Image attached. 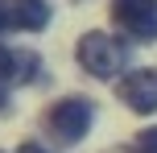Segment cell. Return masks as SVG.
<instances>
[{
  "mask_svg": "<svg viewBox=\"0 0 157 153\" xmlns=\"http://www.w3.org/2000/svg\"><path fill=\"white\" fill-rule=\"evenodd\" d=\"M4 25H8V8L0 4V29H4Z\"/></svg>",
  "mask_w": 157,
  "mask_h": 153,
  "instance_id": "8",
  "label": "cell"
},
{
  "mask_svg": "<svg viewBox=\"0 0 157 153\" xmlns=\"http://www.w3.org/2000/svg\"><path fill=\"white\" fill-rule=\"evenodd\" d=\"M136 153H157V128H145L136 137Z\"/></svg>",
  "mask_w": 157,
  "mask_h": 153,
  "instance_id": "7",
  "label": "cell"
},
{
  "mask_svg": "<svg viewBox=\"0 0 157 153\" xmlns=\"http://www.w3.org/2000/svg\"><path fill=\"white\" fill-rule=\"evenodd\" d=\"M50 128H54L62 141L87 137V128H91V104H87V99H62V104H54Z\"/></svg>",
  "mask_w": 157,
  "mask_h": 153,
  "instance_id": "2",
  "label": "cell"
},
{
  "mask_svg": "<svg viewBox=\"0 0 157 153\" xmlns=\"http://www.w3.org/2000/svg\"><path fill=\"white\" fill-rule=\"evenodd\" d=\"M120 99L132 112H157V71H132L120 83Z\"/></svg>",
  "mask_w": 157,
  "mask_h": 153,
  "instance_id": "4",
  "label": "cell"
},
{
  "mask_svg": "<svg viewBox=\"0 0 157 153\" xmlns=\"http://www.w3.org/2000/svg\"><path fill=\"white\" fill-rule=\"evenodd\" d=\"M78 62L95 75V79H112L128 66V46L112 33H87L78 41Z\"/></svg>",
  "mask_w": 157,
  "mask_h": 153,
  "instance_id": "1",
  "label": "cell"
},
{
  "mask_svg": "<svg viewBox=\"0 0 157 153\" xmlns=\"http://www.w3.org/2000/svg\"><path fill=\"white\" fill-rule=\"evenodd\" d=\"M4 87H8V83H4V79H0V104H4Z\"/></svg>",
  "mask_w": 157,
  "mask_h": 153,
  "instance_id": "10",
  "label": "cell"
},
{
  "mask_svg": "<svg viewBox=\"0 0 157 153\" xmlns=\"http://www.w3.org/2000/svg\"><path fill=\"white\" fill-rule=\"evenodd\" d=\"M21 153H46V149H37V145H21Z\"/></svg>",
  "mask_w": 157,
  "mask_h": 153,
  "instance_id": "9",
  "label": "cell"
},
{
  "mask_svg": "<svg viewBox=\"0 0 157 153\" xmlns=\"http://www.w3.org/2000/svg\"><path fill=\"white\" fill-rule=\"evenodd\" d=\"M33 75H37V58L29 54V50H4L0 46V79L4 83H29Z\"/></svg>",
  "mask_w": 157,
  "mask_h": 153,
  "instance_id": "6",
  "label": "cell"
},
{
  "mask_svg": "<svg viewBox=\"0 0 157 153\" xmlns=\"http://www.w3.org/2000/svg\"><path fill=\"white\" fill-rule=\"evenodd\" d=\"M8 25H17V29H46L50 25V8L46 0H8Z\"/></svg>",
  "mask_w": 157,
  "mask_h": 153,
  "instance_id": "5",
  "label": "cell"
},
{
  "mask_svg": "<svg viewBox=\"0 0 157 153\" xmlns=\"http://www.w3.org/2000/svg\"><path fill=\"white\" fill-rule=\"evenodd\" d=\"M116 21L132 37L153 41L157 37V0H116Z\"/></svg>",
  "mask_w": 157,
  "mask_h": 153,
  "instance_id": "3",
  "label": "cell"
}]
</instances>
